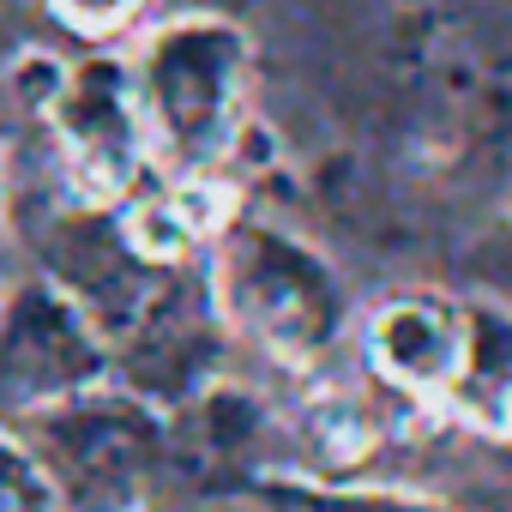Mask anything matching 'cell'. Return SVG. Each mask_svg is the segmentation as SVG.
Listing matches in <instances>:
<instances>
[{
    "label": "cell",
    "mask_w": 512,
    "mask_h": 512,
    "mask_svg": "<svg viewBox=\"0 0 512 512\" xmlns=\"http://www.w3.org/2000/svg\"><path fill=\"white\" fill-rule=\"evenodd\" d=\"M133 97L145 115V133L187 169H205L211 157L229 151L241 127V97H247V37L217 19L193 13L163 25L133 73Z\"/></svg>",
    "instance_id": "obj_1"
},
{
    "label": "cell",
    "mask_w": 512,
    "mask_h": 512,
    "mask_svg": "<svg viewBox=\"0 0 512 512\" xmlns=\"http://www.w3.org/2000/svg\"><path fill=\"white\" fill-rule=\"evenodd\" d=\"M223 314L284 362H314L344 326V290L320 253L272 223H229L217 247Z\"/></svg>",
    "instance_id": "obj_2"
},
{
    "label": "cell",
    "mask_w": 512,
    "mask_h": 512,
    "mask_svg": "<svg viewBox=\"0 0 512 512\" xmlns=\"http://www.w3.org/2000/svg\"><path fill=\"white\" fill-rule=\"evenodd\" d=\"M410 127L428 151H476L512 139V49L464 19H416L398 49Z\"/></svg>",
    "instance_id": "obj_3"
},
{
    "label": "cell",
    "mask_w": 512,
    "mask_h": 512,
    "mask_svg": "<svg viewBox=\"0 0 512 512\" xmlns=\"http://www.w3.org/2000/svg\"><path fill=\"white\" fill-rule=\"evenodd\" d=\"M37 458L67 512H133L157 464V416L109 392L61 398L37 410Z\"/></svg>",
    "instance_id": "obj_4"
},
{
    "label": "cell",
    "mask_w": 512,
    "mask_h": 512,
    "mask_svg": "<svg viewBox=\"0 0 512 512\" xmlns=\"http://www.w3.org/2000/svg\"><path fill=\"white\" fill-rule=\"evenodd\" d=\"M103 380V332L49 284L31 278L0 308V404L49 410Z\"/></svg>",
    "instance_id": "obj_5"
},
{
    "label": "cell",
    "mask_w": 512,
    "mask_h": 512,
    "mask_svg": "<svg viewBox=\"0 0 512 512\" xmlns=\"http://www.w3.org/2000/svg\"><path fill=\"white\" fill-rule=\"evenodd\" d=\"M43 109L61 133L73 181L91 199H121L151 145L139 97H133V73L121 61H85V67L61 73V85Z\"/></svg>",
    "instance_id": "obj_6"
},
{
    "label": "cell",
    "mask_w": 512,
    "mask_h": 512,
    "mask_svg": "<svg viewBox=\"0 0 512 512\" xmlns=\"http://www.w3.org/2000/svg\"><path fill=\"white\" fill-rule=\"evenodd\" d=\"M43 272H49V284L103 338H127L139 326V314L163 290L157 266L127 241V229H115V223H103L91 211L49 223V235H43Z\"/></svg>",
    "instance_id": "obj_7"
},
{
    "label": "cell",
    "mask_w": 512,
    "mask_h": 512,
    "mask_svg": "<svg viewBox=\"0 0 512 512\" xmlns=\"http://www.w3.org/2000/svg\"><path fill=\"white\" fill-rule=\"evenodd\" d=\"M368 362L380 380L416 398H446L464 362V308L434 296H398L368 320Z\"/></svg>",
    "instance_id": "obj_8"
},
{
    "label": "cell",
    "mask_w": 512,
    "mask_h": 512,
    "mask_svg": "<svg viewBox=\"0 0 512 512\" xmlns=\"http://www.w3.org/2000/svg\"><path fill=\"white\" fill-rule=\"evenodd\" d=\"M133 344V386L151 398H187L193 386H205L211 362H217V338L205 308L193 302V290L169 284L157 290V302L139 314V326L127 332Z\"/></svg>",
    "instance_id": "obj_9"
},
{
    "label": "cell",
    "mask_w": 512,
    "mask_h": 512,
    "mask_svg": "<svg viewBox=\"0 0 512 512\" xmlns=\"http://www.w3.org/2000/svg\"><path fill=\"white\" fill-rule=\"evenodd\" d=\"M440 404L482 434H512V314L464 308V362Z\"/></svg>",
    "instance_id": "obj_10"
},
{
    "label": "cell",
    "mask_w": 512,
    "mask_h": 512,
    "mask_svg": "<svg viewBox=\"0 0 512 512\" xmlns=\"http://www.w3.org/2000/svg\"><path fill=\"white\" fill-rule=\"evenodd\" d=\"M223 223V199L217 187L205 181H187V187H169V193H151L127 211V241L145 253L151 266H175L199 247V235H211Z\"/></svg>",
    "instance_id": "obj_11"
},
{
    "label": "cell",
    "mask_w": 512,
    "mask_h": 512,
    "mask_svg": "<svg viewBox=\"0 0 512 512\" xmlns=\"http://www.w3.org/2000/svg\"><path fill=\"white\" fill-rule=\"evenodd\" d=\"M253 434H260V404H253V398L223 392V386L199 392L193 422H187V452H193L199 464H229V458H241V452L253 446Z\"/></svg>",
    "instance_id": "obj_12"
},
{
    "label": "cell",
    "mask_w": 512,
    "mask_h": 512,
    "mask_svg": "<svg viewBox=\"0 0 512 512\" xmlns=\"http://www.w3.org/2000/svg\"><path fill=\"white\" fill-rule=\"evenodd\" d=\"M272 494L290 506V512H458L446 500H422V494H404V488H332V482H272Z\"/></svg>",
    "instance_id": "obj_13"
},
{
    "label": "cell",
    "mask_w": 512,
    "mask_h": 512,
    "mask_svg": "<svg viewBox=\"0 0 512 512\" xmlns=\"http://www.w3.org/2000/svg\"><path fill=\"white\" fill-rule=\"evenodd\" d=\"M0 512H61V494L43 470V458L0 434Z\"/></svg>",
    "instance_id": "obj_14"
},
{
    "label": "cell",
    "mask_w": 512,
    "mask_h": 512,
    "mask_svg": "<svg viewBox=\"0 0 512 512\" xmlns=\"http://www.w3.org/2000/svg\"><path fill=\"white\" fill-rule=\"evenodd\" d=\"M49 7H55L61 25H73L85 37H109V31H121L145 7V0H49Z\"/></svg>",
    "instance_id": "obj_15"
},
{
    "label": "cell",
    "mask_w": 512,
    "mask_h": 512,
    "mask_svg": "<svg viewBox=\"0 0 512 512\" xmlns=\"http://www.w3.org/2000/svg\"><path fill=\"white\" fill-rule=\"evenodd\" d=\"M0 199H7V181H0Z\"/></svg>",
    "instance_id": "obj_16"
},
{
    "label": "cell",
    "mask_w": 512,
    "mask_h": 512,
    "mask_svg": "<svg viewBox=\"0 0 512 512\" xmlns=\"http://www.w3.org/2000/svg\"><path fill=\"white\" fill-rule=\"evenodd\" d=\"M506 260H512V253H506Z\"/></svg>",
    "instance_id": "obj_17"
}]
</instances>
